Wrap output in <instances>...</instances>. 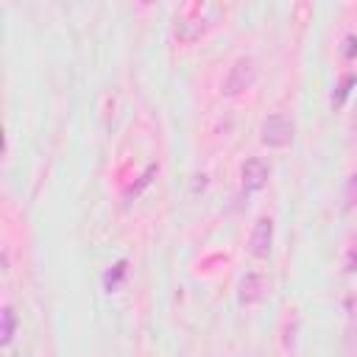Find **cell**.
<instances>
[{
    "label": "cell",
    "instance_id": "obj_1",
    "mask_svg": "<svg viewBox=\"0 0 357 357\" xmlns=\"http://www.w3.org/2000/svg\"><path fill=\"white\" fill-rule=\"evenodd\" d=\"M254 78H257V64H254V59L240 56V59L229 67V73H226V78H223V95H229V98L243 95L245 89H251Z\"/></svg>",
    "mask_w": 357,
    "mask_h": 357
},
{
    "label": "cell",
    "instance_id": "obj_2",
    "mask_svg": "<svg viewBox=\"0 0 357 357\" xmlns=\"http://www.w3.org/2000/svg\"><path fill=\"white\" fill-rule=\"evenodd\" d=\"M293 120L284 117V114H268L259 126V139L268 145V148H284L293 142Z\"/></svg>",
    "mask_w": 357,
    "mask_h": 357
},
{
    "label": "cell",
    "instance_id": "obj_3",
    "mask_svg": "<svg viewBox=\"0 0 357 357\" xmlns=\"http://www.w3.org/2000/svg\"><path fill=\"white\" fill-rule=\"evenodd\" d=\"M268 173H271V167H268L259 156L245 159L243 167H240V184H243V190H245V192H257V190H262L265 181H268Z\"/></svg>",
    "mask_w": 357,
    "mask_h": 357
},
{
    "label": "cell",
    "instance_id": "obj_4",
    "mask_svg": "<svg viewBox=\"0 0 357 357\" xmlns=\"http://www.w3.org/2000/svg\"><path fill=\"white\" fill-rule=\"evenodd\" d=\"M248 245H251V254L257 259H265L271 254V248H273V220L271 218H259L254 223V231H251V243Z\"/></svg>",
    "mask_w": 357,
    "mask_h": 357
},
{
    "label": "cell",
    "instance_id": "obj_5",
    "mask_svg": "<svg viewBox=\"0 0 357 357\" xmlns=\"http://www.w3.org/2000/svg\"><path fill=\"white\" fill-rule=\"evenodd\" d=\"M209 25H212V22L201 17V6H198V17H178V20H176V36H178L181 42H195Z\"/></svg>",
    "mask_w": 357,
    "mask_h": 357
},
{
    "label": "cell",
    "instance_id": "obj_6",
    "mask_svg": "<svg viewBox=\"0 0 357 357\" xmlns=\"http://www.w3.org/2000/svg\"><path fill=\"white\" fill-rule=\"evenodd\" d=\"M265 296V282L259 273H245L240 279V290H237V298L240 304H257L259 298Z\"/></svg>",
    "mask_w": 357,
    "mask_h": 357
},
{
    "label": "cell",
    "instance_id": "obj_7",
    "mask_svg": "<svg viewBox=\"0 0 357 357\" xmlns=\"http://www.w3.org/2000/svg\"><path fill=\"white\" fill-rule=\"evenodd\" d=\"M123 276H126V259L114 262V265H112V268H109V271L103 273V287H106V290L112 293V290H114V287H117V284L123 282Z\"/></svg>",
    "mask_w": 357,
    "mask_h": 357
},
{
    "label": "cell",
    "instance_id": "obj_8",
    "mask_svg": "<svg viewBox=\"0 0 357 357\" xmlns=\"http://www.w3.org/2000/svg\"><path fill=\"white\" fill-rule=\"evenodd\" d=\"M0 318H3V329H0V343H3V346H8V343H11V337H14V326H17L14 310H11V307H3Z\"/></svg>",
    "mask_w": 357,
    "mask_h": 357
},
{
    "label": "cell",
    "instance_id": "obj_9",
    "mask_svg": "<svg viewBox=\"0 0 357 357\" xmlns=\"http://www.w3.org/2000/svg\"><path fill=\"white\" fill-rule=\"evenodd\" d=\"M340 53H343L346 59H354V56H357V33H349V36L343 39V47H340Z\"/></svg>",
    "mask_w": 357,
    "mask_h": 357
},
{
    "label": "cell",
    "instance_id": "obj_10",
    "mask_svg": "<svg viewBox=\"0 0 357 357\" xmlns=\"http://www.w3.org/2000/svg\"><path fill=\"white\" fill-rule=\"evenodd\" d=\"M346 204H357V173L346 181Z\"/></svg>",
    "mask_w": 357,
    "mask_h": 357
},
{
    "label": "cell",
    "instance_id": "obj_11",
    "mask_svg": "<svg viewBox=\"0 0 357 357\" xmlns=\"http://www.w3.org/2000/svg\"><path fill=\"white\" fill-rule=\"evenodd\" d=\"M346 268L349 271H357V245L349 251V259H346Z\"/></svg>",
    "mask_w": 357,
    "mask_h": 357
},
{
    "label": "cell",
    "instance_id": "obj_12",
    "mask_svg": "<svg viewBox=\"0 0 357 357\" xmlns=\"http://www.w3.org/2000/svg\"><path fill=\"white\" fill-rule=\"evenodd\" d=\"M354 126H357V120H354Z\"/></svg>",
    "mask_w": 357,
    "mask_h": 357
}]
</instances>
